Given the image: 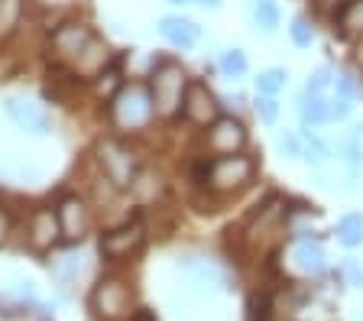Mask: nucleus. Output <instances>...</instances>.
<instances>
[{
  "mask_svg": "<svg viewBox=\"0 0 363 321\" xmlns=\"http://www.w3.org/2000/svg\"><path fill=\"white\" fill-rule=\"evenodd\" d=\"M279 257V269L282 276H295V279H321V276L331 273L328 266V250L321 244V237H286L282 247L276 250Z\"/></svg>",
  "mask_w": 363,
  "mask_h": 321,
  "instance_id": "nucleus-6",
  "label": "nucleus"
},
{
  "mask_svg": "<svg viewBox=\"0 0 363 321\" xmlns=\"http://www.w3.org/2000/svg\"><path fill=\"white\" fill-rule=\"evenodd\" d=\"M30 0H0V43H7L20 33Z\"/></svg>",
  "mask_w": 363,
  "mask_h": 321,
  "instance_id": "nucleus-29",
  "label": "nucleus"
},
{
  "mask_svg": "<svg viewBox=\"0 0 363 321\" xmlns=\"http://www.w3.org/2000/svg\"><path fill=\"white\" fill-rule=\"evenodd\" d=\"M289 88V69L286 65H269V69H259L253 75V94H269V98H279Z\"/></svg>",
  "mask_w": 363,
  "mask_h": 321,
  "instance_id": "nucleus-28",
  "label": "nucleus"
},
{
  "mask_svg": "<svg viewBox=\"0 0 363 321\" xmlns=\"http://www.w3.org/2000/svg\"><path fill=\"white\" fill-rule=\"evenodd\" d=\"M331 153H334V159L344 166V172H347L350 179H360L363 176V143L357 137H350V133L334 137Z\"/></svg>",
  "mask_w": 363,
  "mask_h": 321,
  "instance_id": "nucleus-23",
  "label": "nucleus"
},
{
  "mask_svg": "<svg viewBox=\"0 0 363 321\" xmlns=\"http://www.w3.org/2000/svg\"><path fill=\"white\" fill-rule=\"evenodd\" d=\"M247 10H250V23H253V33H257V36L272 39L279 33L282 10L276 0H247Z\"/></svg>",
  "mask_w": 363,
  "mask_h": 321,
  "instance_id": "nucleus-21",
  "label": "nucleus"
},
{
  "mask_svg": "<svg viewBox=\"0 0 363 321\" xmlns=\"http://www.w3.org/2000/svg\"><path fill=\"white\" fill-rule=\"evenodd\" d=\"M88 305L101 321H130L136 312V292L123 273H104L91 289Z\"/></svg>",
  "mask_w": 363,
  "mask_h": 321,
  "instance_id": "nucleus-7",
  "label": "nucleus"
},
{
  "mask_svg": "<svg viewBox=\"0 0 363 321\" xmlns=\"http://www.w3.org/2000/svg\"><path fill=\"white\" fill-rule=\"evenodd\" d=\"M10 234H13V214H10V208L0 205V244H7Z\"/></svg>",
  "mask_w": 363,
  "mask_h": 321,
  "instance_id": "nucleus-40",
  "label": "nucleus"
},
{
  "mask_svg": "<svg viewBox=\"0 0 363 321\" xmlns=\"http://www.w3.org/2000/svg\"><path fill=\"white\" fill-rule=\"evenodd\" d=\"M123 81H127V78H123V69H121V62H117V65H113V69H107L101 78H94V81H91L88 88L94 91V98H98L101 104H107V101H111L113 94L121 91V84H123Z\"/></svg>",
  "mask_w": 363,
  "mask_h": 321,
  "instance_id": "nucleus-30",
  "label": "nucleus"
},
{
  "mask_svg": "<svg viewBox=\"0 0 363 321\" xmlns=\"http://www.w3.org/2000/svg\"><path fill=\"white\" fill-rule=\"evenodd\" d=\"M166 4H172V7H185V4H191V0H166Z\"/></svg>",
  "mask_w": 363,
  "mask_h": 321,
  "instance_id": "nucleus-43",
  "label": "nucleus"
},
{
  "mask_svg": "<svg viewBox=\"0 0 363 321\" xmlns=\"http://www.w3.org/2000/svg\"><path fill=\"white\" fill-rule=\"evenodd\" d=\"M344 4H347V0H311V16H315L318 23L331 26V20L340 13Z\"/></svg>",
  "mask_w": 363,
  "mask_h": 321,
  "instance_id": "nucleus-36",
  "label": "nucleus"
},
{
  "mask_svg": "<svg viewBox=\"0 0 363 321\" xmlns=\"http://www.w3.org/2000/svg\"><path fill=\"white\" fill-rule=\"evenodd\" d=\"M220 114H224V104H220V94L211 88V81L191 75V84H189V91H185V104H182V123L189 130L201 133Z\"/></svg>",
  "mask_w": 363,
  "mask_h": 321,
  "instance_id": "nucleus-11",
  "label": "nucleus"
},
{
  "mask_svg": "<svg viewBox=\"0 0 363 321\" xmlns=\"http://www.w3.org/2000/svg\"><path fill=\"white\" fill-rule=\"evenodd\" d=\"M259 176H263V162L253 150H243L234 156H211L204 191H211L218 201H230L247 195L259 182Z\"/></svg>",
  "mask_w": 363,
  "mask_h": 321,
  "instance_id": "nucleus-5",
  "label": "nucleus"
},
{
  "mask_svg": "<svg viewBox=\"0 0 363 321\" xmlns=\"http://www.w3.org/2000/svg\"><path fill=\"white\" fill-rule=\"evenodd\" d=\"M117 62H121V52L113 49V43L107 36H101V33H94L88 39V46L78 52V59L68 65V72H72V78L78 84H91L94 78L104 75L107 69H113Z\"/></svg>",
  "mask_w": 363,
  "mask_h": 321,
  "instance_id": "nucleus-13",
  "label": "nucleus"
},
{
  "mask_svg": "<svg viewBox=\"0 0 363 321\" xmlns=\"http://www.w3.org/2000/svg\"><path fill=\"white\" fill-rule=\"evenodd\" d=\"M347 62L363 75V36H360V39H354V43L347 46Z\"/></svg>",
  "mask_w": 363,
  "mask_h": 321,
  "instance_id": "nucleus-39",
  "label": "nucleus"
},
{
  "mask_svg": "<svg viewBox=\"0 0 363 321\" xmlns=\"http://www.w3.org/2000/svg\"><path fill=\"white\" fill-rule=\"evenodd\" d=\"M282 227H286V237H325V214L311 201L289 195Z\"/></svg>",
  "mask_w": 363,
  "mask_h": 321,
  "instance_id": "nucleus-17",
  "label": "nucleus"
},
{
  "mask_svg": "<svg viewBox=\"0 0 363 321\" xmlns=\"http://www.w3.org/2000/svg\"><path fill=\"white\" fill-rule=\"evenodd\" d=\"M175 273L189 283L191 292H211V289H230L227 273L218 260L211 257H198V253H182L175 260Z\"/></svg>",
  "mask_w": 363,
  "mask_h": 321,
  "instance_id": "nucleus-14",
  "label": "nucleus"
},
{
  "mask_svg": "<svg viewBox=\"0 0 363 321\" xmlns=\"http://www.w3.org/2000/svg\"><path fill=\"white\" fill-rule=\"evenodd\" d=\"M308 4H311V0H308Z\"/></svg>",
  "mask_w": 363,
  "mask_h": 321,
  "instance_id": "nucleus-44",
  "label": "nucleus"
},
{
  "mask_svg": "<svg viewBox=\"0 0 363 321\" xmlns=\"http://www.w3.org/2000/svg\"><path fill=\"white\" fill-rule=\"evenodd\" d=\"M146 84H150L159 120L179 123L185 91H189V84H191V72L185 69V62L175 59V55H152L150 72H146Z\"/></svg>",
  "mask_w": 363,
  "mask_h": 321,
  "instance_id": "nucleus-3",
  "label": "nucleus"
},
{
  "mask_svg": "<svg viewBox=\"0 0 363 321\" xmlns=\"http://www.w3.org/2000/svg\"><path fill=\"white\" fill-rule=\"evenodd\" d=\"M331 33L344 46H350L354 39L363 36V0H347L340 7V13L331 20Z\"/></svg>",
  "mask_w": 363,
  "mask_h": 321,
  "instance_id": "nucleus-20",
  "label": "nucleus"
},
{
  "mask_svg": "<svg viewBox=\"0 0 363 321\" xmlns=\"http://www.w3.org/2000/svg\"><path fill=\"white\" fill-rule=\"evenodd\" d=\"M276 153L282 162H302V130L276 133Z\"/></svg>",
  "mask_w": 363,
  "mask_h": 321,
  "instance_id": "nucleus-34",
  "label": "nucleus"
},
{
  "mask_svg": "<svg viewBox=\"0 0 363 321\" xmlns=\"http://www.w3.org/2000/svg\"><path fill=\"white\" fill-rule=\"evenodd\" d=\"M250 114L257 117L263 127H276L282 117V104L279 98H269V94H253V101H250Z\"/></svg>",
  "mask_w": 363,
  "mask_h": 321,
  "instance_id": "nucleus-31",
  "label": "nucleus"
},
{
  "mask_svg": "<svg viewBox=\"0 0 363 321\" xmlns=\"http://www.w3.org/2000/svg\"><path fill=\"white\" fill-rule=\"evenodd\" d=\"M328 117H331V123H347L354 117V101L340 98V94H328Z\"/></svg>",
  "mask_w": 363,
  "mask_h": 321,
  "instance_id": "nucleus-35",
  "label": "nucleus"
},
{
  "mask_svg": "<svg viewBox=\"0 0 363 321\" xmlns=\"http://www.w3.org/2000/svg\"><path fill=\"white\" fill-rule=\"evenodd\" d=\"M350 137H357V140H360V143H363V120H350Z\"/></svg>",
  "mask_w": 363,
  "mask_h": 321,
  "instance_id": "nucleus-42",
  "label": "nucleus"
},
{
  "mask_svg": "<svg viewBox=\"0 0 363 321\" xmlns=\"http://www.w3.org/2000/svg\"><path fill=\"white\" fill-rule=\"evenodd\" d=\"M331 88H334V65H331V62H321V65H315V69L308 72L302 91H308V94H331Z\"/></svg>",
  "mask_w": 363,
  "mask_h": 321,
  "instance_id": "nucleus-33",
  "label": "nucleus"
},
{
  "mask_svg": "<svg viewBox=\"0 0 363 321\" xmlns=\"http://www.w3.org/2000/svg\"><path fill=\"white\" fill-rule=\"evenodd\" d=\"M159 36L166 39L172 49L179 52H191V49L201 43V26L191 20V16H182V13H166L159 16Z\"/></svg>",
  "mask_w": 363,
  "mask_h": 321,
  "instance_id": "nucleus-18",
  "label": "nucleus"
},
{
  "mask_svg": "<svg viewBox=\"0 0 363 321\" xmlns=\"http://www.w3.org/2000/svg\"><path fill=\"white\" fill-rule=\"evenodd\" d=\"M82 269H84V263H82V257H75V253H65V257L55 263V273H59L65 283H72L75 276H82Z\"/></svg>",
  "mask_w": 363,
  "mask_h": 321,
  "instance_id": "nucleus-38",
  "label": "nucleus"
},
{
  "mask_svg": "<svg viewBox=\"0 0 363 321\" xmlns=\"http://www.w3.org/2000/svg\"><path fill=\"white\" fill-rule=\"evenodd\" d=\"M250 140V123L237 114H220L208 130L198 133V150L204 156H234L243 150H253Z\"/></svg>",
  "mask_w": 363,
  "mask_h": 321,
  "instance_id": "nucleus-10",
  "label": "nucleus"
},
{
  "mask_svg": "<svg viewBox=\"0 0 363 321\" xmlns=\"http://www.w3.org/2000/svg\"><path fill=\"white\" fill-rule=\"evenodd\" d=\"M94 33L98 30H94L91 20H84V16H65V20L52 23L49 33H45V52H49L52 65L68 69V65L78 59V52L88 46V39L94 36Z\"/></svg>",
  "mask_w": 363,
  "mask_h": 321,
  "instance_id": "nucleus-9",
  "label": "nucleus"
},
{
  "mask_svg": "<svg viewBox=\"0 0 363 321\" xmlns=\"http://www.w3.org/2000/svg\"><path fill=\"white\" fill-rule=\"evenodd\" d=\"M26 244L36 253H52L59 250V244H65L55 205H36L30 211V218H26Z\"/></svg>",
  "mask_w": 363,
  "mask_h": 321,
  "instance_id": "nucleus-15",
  "label": "nucleus"
},
{
  "mask_svg": "<svg viewBox=\"0 0 363 321\" xmlns=\"http://www.w3.org/2000/svg\"><path fill=\"white\" fill-rule=\"evenodd\" d=\"M4 114H7L23 133H33V137H49V133H52V114H49L39 101L26 98V94H10V98L4 101Z\"/></svg>",
  "mask_w": 363,
  "mask_h": 321,
  "instance_id": "nucleus-16",
  "label": "nucleus"
},
{
  "mask_svg": "<svg viewBox=\"0 0 363 321\" xmlns=\"http://www.w3.org/2000/svg\"><path fill=\"white\" fill-rule=\"evenodd\" d=\"M150 240V227L140 214H127L123 221H117L113 227H107L98 240V253L101 260L111 263V266H121V263L133 260L136 253L146 247Z\"/></svg>",
  "mask_w": 363,
  "mask_h": 321,
  "instance_id": "nucleus-8",
  "label": "nucleus"
},
{
  "mask_svg": "<svg viewBox=\"0 0 363 321\" xmlns=\"http://www.w3.org/2000/svg\"><path fill=\"white\" fill-rule=\"evenodd\" d=\"M55 214H59L62 224V240L68 247L82 244L94 230V205H91L88 195H78V191H65L59 201H55Z\"/></svg>",
  "mask_w": 363,
  "mask_h": 321,
  "instance_id": "nucleus-12",
  "label": "nucleus"
},
{
  "mask_svg": "<svg viewBox=\"0 0 363 321\" xmlns=\"http://www.w3.org/2000/svg\"><path fill=\"white\" fill-rule=\"evenodd\" d=\"M318 26L321 23L311 16V10L308 13H305V10L302 13H295L292 20H289V43H292L295 49H302V52L305 49H311L318 43Z\"/></svg>",
  "mask_w": 363,
  "mask_h": 321,
  "instance_id": "nucleus-26",
  "label": "nucleus"
},
{
  "mask_svg": "<svg viewBox=\"0 0 363 321\" xmlns=\"http://www.w3.org/2000/svg\"><path fill=\"white\" fill-rule=\"evenodd\" d=\"M331 94H340V98H347V101H363V75L350 65V62H344V65H337L334 69V88Z\"/></svg>",
  "mask_w": 363,
  "mask_h": 321,
  "instance_id": "nucleus-27",
  "label": "nucleus"
},
{
  "mask_svg": "<svg viewBox=\"0 0 363 321\" xmlns=\"http://www.w3.org/2000/svg\"><path fill=\"white\" fill-rule=\"evenodd\" d=\"M220 104H224V114H237V117H243L250 111V98L243 91H227V94H220Z\"/></svg>",
  "mask_w": 363,
  "mask_h": 321,
  "instance_id": "nucleus-37",
  "label": "nucleus"
},
{
  "mask_svg": "<svg viewBox=\"0 0 363 321\" xmlns=\"http://www.w3.org/2000/svg\"><path fill=\"white\" fill-rule=\"evenodd\" d=\"M295 114H298V127H305V130L331 127V117H328V94L298 91V98H295Z\"/></svg>",
  "mask_w": 363,
  "mask_h": 321,
  "instance_id": "nucleus-19",
  "label": "nucleus"
},
{
  "mask_svg": "<svg viewBox=\"0 0 363 321\" xmlns=\"http://www.w3.org/2000/svg\"><path fill=\"white\" fill-rule=\"evenodd\" d=\"M298 130H302V162L305 166H308L311 172H321V169L331 166L334 162L331 143L318 130H305V127H298Z\"/></svg>",
  "mask_w": 363,
  "mask_h": 321,
  "instance_id": "nucleus-22",
  "label": "nucleus"
},
{
  "mask_svg": "<svg viewBox=\"0 0 363 321\" xmlns=\"http://www.w3.org/2000/svg\"><path fill=\"white\" fill-rule=\"evenodd\" d=\"M340 289H363V263L354 257H344L337 263V269H331Z\"/></svg>",
  "mask_w": 363,
  "mask_h": 321,
  "instance_id": "nucleus-32",
  "label": "nucleus"
},
{
  "mask_svg": "<svg viewBox=\"0 0 363 321\" xmlns=\"http://www.w3.org/2000/svg\"><path fill=\"white\" fill-rule=\"evenodd\" d=\"M104 117L111 133H121L127 140H136L143 137L146 130H152L159 114H156V104H152L146 78H127L121 84V91L104 104Z\"/></svg>",
  "mask_w": 363,
  "mask_h": 321,
  "instance_id": "nucleus-1",
  "label": "nucleus"
},
{
  "mask_svg": "<svg viewBox=\"0 0 363 321\" xmlns=\"http://www.w3.org/2000/svg\"><path fill=\"white\" fill-rule=\"evenodd\" d=\"M191 4L208 10V13H220V10H224V0H191Z\"/></svg>",
  "mask_w": 363,
  "mask_h": 321,
  "instance_id": "nucleus-41",
  "label": "nucleus"
},
{
  "mask_svg": "<svg viewBox=\"0 0 363 321\" xmlns=\"http://www.w3.org/2000/svg\"><path fill=\"white\" fill-rule=\"evenodd\" d=\"M286 201H289V195H282V191H269L266 198H259L257 205L247 211L240 227H237V240L253 253H269V257H276V250H279L282 240H286V227H282Z\"/></svg>",
  "mask_w": 363,
  "mask_h": 321,
  "instance_id": "nucleus-2",
  "label": "nucleus"
},
{
  "mask_svg": "<svg viewBox=\"0 0 363 321\" xmlns=\"http://www.w3.org/2000/svg\"><path fill=\"white\" fill-rule=\"evenodd\" d=\"M214 69H218V75L224 78V81L237 84V81H243V78L250 75V55L243 52L240 46H227V49H220L218 52Z\"/></svg>",
  "mask_w": 363,
  "mask_h": 321,
  "instance_id": "nucleus-24",
  "label": "nucleus"
},
{
  "mask_svg": "<svg viewBox=\"0 0 363 321\" xmlns=\"http://www.w3.org/2000/svg\"><path fill=\"white\" fill-rule=\"evenodd\" d=\"M91 162H94V169H98L113 188H121V191L133 188L136 176H140L146 166L133 140L121 137V133H111V130L94 140V146H91Z\"/></svg>",
  "mask_w": 363,
  "mask_h": 321,
  "instance_id": "nucleus-4",
  "label": "nucleus"
},
{
  "mask_svg": "<svg viewBox=\"0 0 363 321\" xmlns=\"http://www.w3.org/2000/svg\"><path fill=\"white\" fill-rule=\"evenodd\" d=\"M331 234L344 250H357V247H363V211L340 214L337 224L331 227Z\"/></svg>",
  "mask_w": 363,
  "mask_h": 321,
  "instance_id": "nucleus-25",
  "label": "nucleus"
}]
</instances>
